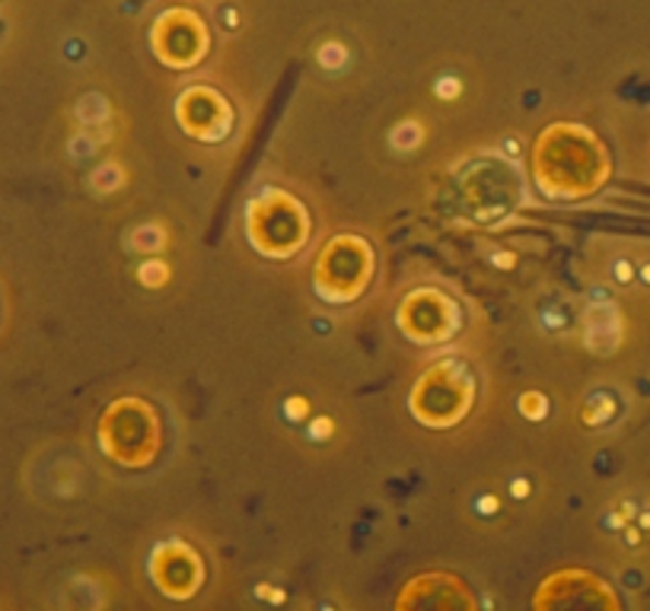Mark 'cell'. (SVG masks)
Returning <instances> with one entry per match:
<instances>
[]
</instances>
